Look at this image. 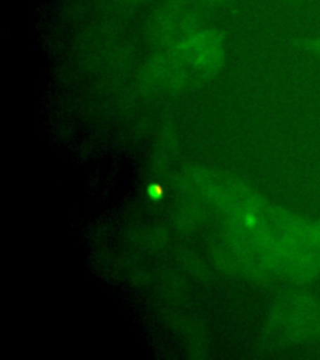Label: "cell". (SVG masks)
<instances>
[{"label":"cell","mask_w":320,"mask_h":360,"mask_svg":"<svg viewBox=\"0 0 320 360\" xmlns=\"http://www.w3.org/2000/svg\"><path fill=\"white\" fill-rule=\"evenodd\" d=\"M290 1H294V0H290Z\"/></svg>","instance_id":"5b68a950"},{"label":"cell","mask_w":320,"mask_h":360,"mask_svg":"<svg viewBox=\"0 0 320 360\" xmlns=\"http://www.w3.org/2000/svg\"><path fill=\"white\" fill-rule=\"evenodd\" d=\"M178 51L198 69L213 70L224 59V40L215 29H193L180 40Z\"/></svg>","instance_id":"6da1fadb"},{"label":"cell","mask_w":320,"mask_h":360,"mask_svg":"<svg viewBox=\"0 0 320 360\" xmlns=\"http://www.w3.org/2000/svg\"><path fill=\"white\" fill-rule=\"evenodd\" d=\"M243 224L247 226L248 229H253L258 224V217L255 214L249 212V213L244 214L243 217Z\"/></svg>","instance_id":"3957f363"},{"label":"cell","mask_w":320,"mask_h":360,"mask_svg":"<svg viewBox=\"0 0 320 360\" xmlns=\"http://www.w3.org/2000/svg\"><path fill=\"white\" fill-rule=\"evenodd\" d=\"M294 44L302 51H308V53H312L314 56H320V37L295 40Z\"/></svg>","instance_id":"7a4b0ae2"},{"label":"cell","mask_w":320,"mask_h":360,"mask_svg":"<svg viewBox=\"0 0 320 360\" xmlns=\"http://www.w3.org/2000/svg\"><path fill=\"white\" fill-rule=\"evenodd\" d=\"M202 1L208 6H220L225 0H202Z\"/></svg>","instance_id":"277c9868"}]
</instances>
